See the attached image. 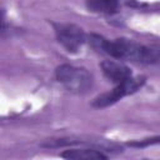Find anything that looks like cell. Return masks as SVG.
I'll return each instance as SVG.
<instances>
[{
	"label": "cell",
	"instance_id": "8",
	"mask_svg": "<svg viewBox=\"0 0 160 160\" xmlns=\"http://www.w3.org/2000/svg\"><path fill=\"white\" fill-rule=\"evenodd\" d=\"M160 144V135L159 136H151V138H145L141 140H131L128 142L129 146L131 148H146L150 145H156Z\"/></svg>",
	"mask_w": 160,
	"mask_h": 160
},
{
	"label": "cell",
	"instance_id": "4",
	"mask_svg": "<svg viewBox=\"0 0 160 160\" xmlns=\"http://www.w3.org/2000/svg\"><path fill=\"white\" fill-rule=\"evenodd\" d=\"M58 42L71 54L79 52L88 40V35L76 24L71 22H51Z\"/></svg>",
	"mask_w": 160,
	"mask_h": 160
},
{
	"label": "cell",
	"instance_id": "5",
	"mask_svg": "<svg viewBox=\"0 0 160 160\" xmlns=\"http://www.w3.org/2000/svg\"><path fill=\"white\" fill-rule=\"evenodd\" d=\"M100 69L106 79H109L111 82L120 84L132 76L131 69L126 66L125 64L115 60H104L100 62Z\"/></svg>",
	"mask_w": 160,
	"mask_h": 160
},
{
	"label": "cell",
	"instance_id": "1",
	"mask_svg": "<svg viewBox=\"0 0 160 160\" xmlns=\"http://www.w3.org/2000/svg\"><path fill=\"white\" fill-rule=\"evenodd\" d=\"M89 45L102 54H108L118 60H129L140 64H160V49L149 48L132 40L119 38L109 40L95 32L88 34Z\"/></svg>",
	"mask_w": 160,
	"mask_h": 160
},
{
	"label": "cell",
	"instance_id": "7",
	"mask_svg": "<svg viewBox=\"0 0 160 160\" xmlns=\"http://www.w3.org/2000/svg\"><path fill=\"white\" fill-rule=\"evenodd\" d=\"M89 11L95 14L112 15L120 8V0H85Z\"/></svg>",
	"mask_w": 160,
	"mask_h": 160
},
{
	"label": "cell",
	"instance_id": "6",
	"mask_svg": "<svg viewBox=\"0 0 160 160\" xmlns=\"http://www.w3.org/2000/svg\"><path fill=\"white\" fill-rule=\"evenodd\" d=\"M61 158L69 160H99L108 159V155L104 154V150L95 148H82V149H68L60 154Z\"/></svg>",
	"mask_w": 160,
	"mask_h": 160
},
{
	"label": "cell",
	"instance_id": "2",
	"mask_svg": "<svg viewBox=\"0 0 160 160\" xmlns=\"http://www.w3.org/2000/svg\"><path fill=\"white\" fill-rule=\"evenodd\" d=\"M56 80L72 94H86L94 84L92 74L82 68L70 64H61L55 69Z\"/></svg>",
	"mask_w": 160,
	"mask_h": 160
},
{
	"label": "cell",
	"instance_id": "3",
	"mask_svg": "<svg viewBox=\"0 0 160 160\" xmlns=\"http://www.w3.org/2000/svg\"><path fill=\"white\" fill-rule=\"evenodd\" d=\"M144 84H145L144 76H134L132 75L128 80H125L120 84H116V86L112 90L102 92V94L98 95L96 98H94V100L91 101V106L96 108V109H104V108L111 106V105L116 104L119 100H121L122 98L136 92Z\"/></svg>",
	"mask_w": 160,
	"mask_h": 160
}]
</instances>
